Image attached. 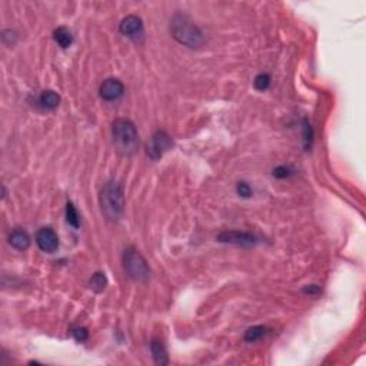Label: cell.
Returning <instances> with one entry per match:
<instances>
[{
    "mask_svg": "<svg viewBox=\"0 0 366 366\" xmlns=\"http://www.w3.org/2000/svg\"><path fill=\"white\" fill-rule=\"evenodd\" d=\"M290 175H294V170L290 169L289 166H279L273 170V176L278 177V179H285Z\"/></svg>",
    "mask_w": 366,
    "mask_h": 366,
    "instance_id": "obj_20",
    "label": "cell"
},
{
    "mask_svg": "<svg viewBox=\"0 0 366 366\" xmlns=\"http://www.w3.org/2000/svg\"><path fill=\"white\" fill-rule=\"evenodd\" d=\"M106 286H107V278H106V274L103 272H96L89 279V288L93 292H96V294L103 292Z\"/></svg>",
    "mask_w": 366,
    "mask_h": 366,
    "instance_id": "obj_14",
    "label": "cell"
},
{
    "mask_svg": "<svg viewBox=\"0 0 366 366\" xmlns=\"http://www.w3.org/2000/svg\"><path fill=\"white\" fill-rule=\"evenodd\" d=\"M113 142L123 155H133L139 148V135L136 126L129 119H116L112 124Z\"/></svg>",
    "mask_w": 366,
    "mask_h": 366,
    "instance_id": "obj_2",
    "label": "cell"
},
{
    "mask_svg": "<svg viewBox=\"0 0 366 366\" xmlns=\"http://www.w3.org/2000/svg\"><path fill=\"white\" fill-rule=\"evenodd\" d=\"M236 190H237L239 196H242V197H250V196H252V189H250V186H249V185L246 182H239V183H237V186H236Z\"/></svg>",
    "mask_w": 366,
    "mask_h": 366,
    "instance_id": "obj_21",
    "label": "cell"
},
{
    "mask_svg": "<svg viewBox=\"0 0 366 366\" xmlns=\"http://www.w3.org/2000/svg\"><path fill=\"white\" fill-rule=\"evenodd\" d=\"M72 335L75 339L78 340V342H85V340H87V338H89V332H87V329L83 326H78L75 327L72 331Z\"/></svg>",
    "mask_w": 366,
    "mask_h": 366,
    "instance_id": "obj_19",
    "label": "cell"
},
{
    "mask_svg": "<svg viewBox=\"0 0 366 366\" xmlns=\"http://www.w3.org/2000/svg\"><path fill=\"white\" fill-rule=\"evenodd\" d=\"M36 243L43 252L53 253L59 248V237L52 228H42L36 235Z\"/></svg>",
    "mask_w": 366,
    "mask_h": 366,
    "instance_id": "obj_7",
    "label": "cell"
},
{
    "mask_svg": "<svg viewBox=\"0 0 366 366\" xmlns=\"http://www.w3.org/2000/svg\"><path fill=\"white\" fill-rule=\"evenodd\" d=\"M99 92H100V98L103 100L112 102V100H118L123 95L124 86L119 79H106L105 82L100 85Z\"/></svg>",
    "mask_w": 366,
    "mask_h": 366,
    "instance_id": "obj_9",
    "label": "cell"
},
{
    "mask_svg": "<svg viewBox=\"0 0 366 366\" xmlns=\"http://www.w3.org/2000/svg\"><path fill=\"white\" fill-rule=\"evenodd\" d=\"M320 292V286H318V285H307V286H305L303 288V294L306 295H316Z\"/></svg>",
    "mask_w": 366,
    "mask_h": 366,
    "instance_id": "obj_22",
    "label": "cell"
},
{
    "mask_svg": "<svg viewBox=\"0 0 366 366\" xmlns=\"http://www.w3.org/2000/svg\"><path fill=\"white\" fill-rule=\"evenodd\" d=\"M9 243L10 246L17 250H26L30 246V237L27 235L26 230L23 229H14L9 236Z\"/></svg>",
    "mask_w": 366,
    "mask_h": 366,
    "instance_id": "obj_10",
    "label": "cell"
},
{
    "mask_svg": "<svg viewBox=\"0 0 366 366\" xmlns=\"http://www.w3.org/2000/svg\"><path fill=\"white\" fill-rule=\"evenodd\" d=\"M119 30L120 33L126 36V38H131V39H139L143 36V22L140 17H137L135 14H131V16H126L120 26H119Z\"/></svg>",
    "mask_w": 366,
    "mask_h": 366,
    "instance_id": "obj_6",
    "label": "cell"
},
{
    "mask_svg": "<svg viewBox=\"0 0 366 366\" xmlns=\"http://www.w3.org/2000/svg\"><path fill=\"white\" fill-rule=\"evenodd\" d=\"M312 139H314V129L310 123L307 122V119H303V140H305V148L309 149L312 144Z\"/></svg>",
    "mask_w": 366,
    "mask_h": 366,
    "instance_id": "obj_18",
    "label": "cell"
},
{
    "mask_svg": "<svg viewBox=\"0 0 366 366\" xmlns=\"http://www.w3.org/2000/svg\"><path fill=\"white\" fill-rule=\"evenodd\" d=\"M151 351H152V356L155 359V363L157 365H168V352L164 349L163 343L160 342L159 339H152L151 343Z\"/></svg>",
    "mask_w": 366,
    "mask_h": 366,
    "instance_id": "obj_11",
    "label": "cell"
},
{
    "mask_svg": "<svg viewBox=\"0 0 366 366\" xmlns=\"http://www.w3.org/2000/svg\"><path fill=\"white\" fill-rule=\"evenodd\" d=\"M53 39L62 49H67L69 46L73 43V34L70 33L69 29L66 27H58L54 32H53Z\"/></svg>",
    "mask_w": 366,
    "mask_h": 366,
    "instance_id": "obj_12",
    "label": "cell"
},
{
    "mask_svg": "<svg viewBox=\"0 0 366 366\" xmlns=\"http://www.w3.org/2000/svg\"><path fill=\"white\" fill-rule=\"evenodd\" d=\"M253 85H255V89L256 90H266L269 87V85H270V76H269L268 73H261V75H258L255 78V82H253Z\"/></svg>",
    "mask_w": 366,
    "mask_h": 366,
    "instance_id": "obj_17",
    "label": "cell"
},
{
    "mask_svg": "<svg viewBox=\"0 0 366 366\" xmlns=\"http://www.w3.org/2000/svg\"><path fill=\"white\" fill-rule=\"evenodd\" d=\"M66 221L75 229H78L79 225H80V217H79L78 210L73 206L72 202H69L66 205Z\"/></svg>",
    "mask_w": 366,
    "mask_h": 366,
    "instance_id": "obj_15",
    "label": "cell"
},
{
    "mask_svg": "<svg viewBox=\"0 0 366 366\" xmlns=\"http://www.w3.org/2000/svg\"><path fill=\"white\" fill-rule=\"evenodd\" d=\"M268 332V329L265 326H252L249 327L248 331L245 332V340L246 342H256L259 340L262 336H265Z\"/></svg>",
    "mask_w": 366,
    "mask_h": 366,
    "instance_id": "obj_16",
    "label": "cell"
},
{
    "mask_svg": "<svg viewBox=\"0 0 366 366\" xmlns=\"http://www.w3.org/2000/svg\"><path fill=\"white\" fill-rule=\"evenodd\" d=\"M172 146H173V139L170 137L168 132H155L153 136L151 137V142L148 144V156L153 160H157V159L163 156L169 149H172Z\"/></svg>",
    "mask_w": 366,
    "mask_h": 366,
    "instance_id": "obj_5",
    "label": "cell"
},
{
    "mask_svg": "<svg viewBox=\"0 0 366 366\" xmlns=\"http://www.w3.org/2000/svg\"><path fill=\"white\" fill-rule=\"evenodd\" d=\"M40 105L43 106L45 109H49V111H53L56 109L60 103V96L53 90H45L42 95H40L39 99Z\"/></svg>",
    "mask_w": 366,
    "mask_h": 366,
    "instance_id": "obj_13",
    "label": "cell"
},
{
    "mask_svg": "<svg viewBox=\"0 0 366 366\" xmlns=\"http://www.w3.org/2000/svg\"><path fill=\"white\" fill-rule=\"evenodd\" d=\"M217 241L223 243H233V245H242V246H253L258 243V237L248 232H222L217 236Z\"/></svg>",
    "mask_w": 366,
    "mask_h": 366,
    "instance_id": "obj_8",
    "label": "cell"
},
{
    "mask_svg": "<svg viewBox=\"0 0 366 366\" xmlns=\"http://www.w3.org/2000/svg\"><path fill=\"white\" fill-rule=\"evenodd\" d=\"M123 189L118 182H107L100 192V208L103 215L111 221H118L123 213Z\"/></svg>",
    "mask_w": 366,
    "mask_h": 366,
    "instance_id": "obj_3",
    "label": "cell"
},
{
    "mask_svg": "<svg viewBox=\"0 0 366 366\" xmlns=\"http://www.w3.org/2000/svg\"><path fill=\"white\" fill-rule=\"evenodd\" d=\"M124 272L135 282H146L151 278V269L140 252L135 248H127L123 253Z\"/></svg>",
    "mask_w": 366,
    "mask_h": 366,
    "instance_id": "obj_4",
    "label": "cell"
},
{
    "mask_svg": "<svg viewBox=\"0 0 366 366\" xmlns=\"http://www.w3.org/2000/svg\"><path fill=\"white\" fill-rule=\"evenodd\" d=\"M170 32L179 43L192 49L200 47L205 40L202 30L186 14L182 13L175 14L170 20Z\"/></svg>",
    "mask_w": 366,
    "mask_h": 366,
    "instance_id": "obj_1",
    "label": "cell"
}]
</instances>
